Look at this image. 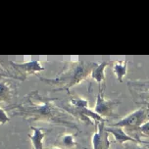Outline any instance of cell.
<instances>
[{
    "instance_id": "17",
    "label": "cell",
    "mask_w": 149,
    "mask_h": 149,
    "mask_svg": "<svg viewBox=\"0 0 149 149\" xmlns=\"http://www.w3.org/2000/svg\"><path fill=\"white\" fill-rule=\"evenodd\" d=\"M51 149H62V148H60V147H58V146H55V147H52Z\"/></svg>"
},
{
    "instance_id": "8",
    "label": "cell",
    "mask_w": 149,
    "mask_h": 149,
    "mask_svg": "<svg viewBox=\"0 0 149 149\" xmlns=\"http://www.w3.org/2000/svg\"><path fill=\"white\" fill-rule=\"evenodd\" d=\"M31 134H29L31 144H33V149H44V137H45V132L41 127H31Z\"/></svg>"
},
{
    "instance_id": "6",
    "label": "cell",
    "mask_w": 149,
    "mask_h": 149,
    "mask_svg": "<svg viewBox=\"0 0 149 149\" xmlns=\"http://www.w3.org/2000/svg\"><path fill=\"white\" fill-rule=\"evenodd\" d=\"M10 63L15 69H17L24 79L28 78L29 76H31V74H36L37 73H40L41 71L44 70L42 63L38 60H31L24 63H15L11 61Z\"/></svg>"
},
{
    "instance_id": "1",
    "label": "cell",
    "mask_w": 149,
    "mask_h": 149,
    "mask_svg": "<svg viewBox=\"0 0 149 149\" xmlns=\"http://www.w3.org/2000/svg\"><path fill=\"white\" fill-rule=\"evenodd\" d=\"M36 92H31L26 95V100L17 106H14V116H22L33 122L43 121L54 124H61L76 127V124L70 120V115L61 111L60 108L54 104L55 99H47L41 97Z\"/></svg>"
},
{
    "instance_id": "2",
    "label": "cell",
    "mask_w": 149,
    "mask_h": 149,
    "mask_svg": "<svg viewBox=\"0 0 149 149\" xmlns=\"http://www.w3.org/2000/svg\"><path fill=\"white\" fill-rule=\"evenodd\" d=\"M97 66L95 62H87V61H74L69 62L67 67L59 76L54 79L39 78L42 81L47 82L52 86H59V88H56V91L66 90L70 94L72 87L78 86L84 79L90 77L92 70Z\"/></svg>"
},
{
    "instance_id": "4",
    "label": "cell",
    "mask_w": 149,
    "mask_h": 149,
    "mask_svg": "<svg viewBox=\"0 0 149 149\" xmlns=\"http://www.w3.org/2000/svg\"><path fill=\"white\" fill-rule=\"evenodd\" d=\"M118 100H110L106 99L103 95V93H101V87H99V92L97 94L96 97V103H95L94 110L99 116L102 118H108V117H113L115 116L114 114V107L118 104Z\"/></svg>"
},
{
    "instance_id": "9",
    "label": "cell",
    "mask_w": 149,
    "mask_h": 149,
    "mask_svg": "<svg viewBox=\"0 0 149 149\" xmlns=\"http://www.w3.org/2000/svg\"><path fill=\"white\" fill-rule=\"evenodd\" d=\"M111 63L107 62V61H102V62L97 63V66L92 70L91 74H90V78L93 81H95L98 84V86L101 87V84L104 81L105 79V70L106 68L110 65Z\"/></svg>"
},
{
    "instance_id": "14",
    "label": "cell",
    "mask_w": 149,
    "mask_h": 149,
    "mask_svg": "<svg viewBox=\"0 0 149 149\" xmlns=\"http://www.w3.org/2000/svg\"><path fill=\"white\" fill-rule=\"evenodd\" d=\"M10 122V118L3 108L0 107V125H5Z\"/></svg>"
},
{
    "instance_id": "15",
    "label": "cell",
    "mask_w": 149,
    "mask_h": 149,
    "mask_svg": "<svg viewBox=\"0 0 149 149\" xmlns=\"http://www.w3.org/2000/svg\"><path fill=\"white\" fill-rule=\"evenodd\" d=\"M138 130H139V132L142 134V135H145V136L149 137V121L145 122Z\"/></svg>"
},
{
    "instance_id": "19",
    "label": "cell",
    "mask_w": 149,
    "mask_h": 149,
    "mask_svg": "<svg viewBox=\"0 0 149 149\" xmlns=\"http://www.w3.org/2000/svg\"><path fill=\"white\" fill-rule=\"evenodd\" d=\"M148 92H149V90H148Z\"/></svg>"
},
{
    "instance_id": "16",
    "label": "cell",
    "mask_w": 149,
    "mask_h": 149,
    "mask_svg": "<svg viewBox=\"0 0 149 149\" xmlns=\"http://www.w3.org/2000/svg\"><path fill=\"white\" fill-rule=\"evenodd\" d=\"M125 149H148L146 146L140 144V143H134V144H127Z\"/></svg>"
},
{
    "instance_id": "11",
    "label": "cell",
    "mask_w": 149,
    "mask_h": 149,
    "mask_svg": "<svg viewBox=\"0 0 149 149\" xmlns=\"http://www.w3.org/2000/svg\"><path fill=\"white\" fill-rule=\"evenodd\" d=\"M56 145L60 148H65V149H71L74 148L78 146L76 139H74V134H62L59 135L56 140Z\"/></svg>"
},
{
    "instance_id": "3",
    "label": "cell",
    "mask_w": 149,
    "mask_h": 149,
    "mask_svg": "<svg viewBox=\"0 0 149 149\" xmlns=\"http://www.w3.org/2000/svg\"><path fill=\"white\" fill-rule=\"evenodd\" d=\"M148 110L146 108H139L132 113L129 114L126 117L122 118L117 123L111 125L112 127H126L130 130L139 129L145 122H147Z\"/></svg>"
},
{
    "instance_id": "5",
    "label": "cell",
    "mask_w": 149,
    "mask_h": 149,
    "mask_svg": "<svg viewBox=\"0 0 149 149\" xmlns=\"http://www.w3.org/2000/svg\"><path fill=\"white\" fill-rule=\"evenodd\" d=\"M97 125L96 132L93 134L91 138L93 149H110L111 141L110 134L105 130L104 123H95Z\"/></svg>"
},
{
    "instance_id": "10",
    "label": "cell",
    "mask_w": 149,
    "mask_h": 149,
    "mask_svg": "<svg viewBox=\"0 0 149 149\" xmlns=\"http://www.w3.org/2000/svg\"><path fill=\"white\" fill-rule=\"evenodd\" d=\"M14 86L9 81H0V103L9 102L14 95Z\"/></svg>"
},
{
    "instance_id": "18",
    "label": "cell",
    "mask_w": 149,
    "mask_h": 149,
    "mask_svg": "<svg viewBox=\"0 0 149 149\" xmlns=\"http://www.w3.org/2000/svg\"><path fill=\"white\" fill-rule=\"evenodd\" d=\"M31 149H33V148H31Z\"/></svg>"
},
{
    "instance_id": "12",
    "label": "cell",
    "mask_w": 149,
    "mask_h": 149,
    "mask_svg": "<svg viewBox=\"0 0 149 149\" xmlns=\"http://www.w3.org/2000/svg\"><path fill=\"white\" fill-rule=\"evenodd\" d=\"M113 73L115 74L117 81L119 82H123L124 78L127 73V61L119 60L113 63Z\"/></svg>"
},
{
    "instance_id": "13",
    "label": "cell",
    "mask_w": 149,
    "mask_h": 149,
    "mask_svg": "<svg viewBox=\"0 0 149 149\" xmlns=\"http://www.w3.org/2000/svg\"><path fill=\"white\" fill-rule=\"evenodd\" d=\"M70 103L74 106V109H82V108H88V100L84 99V98H72Z\"/></svg>"
},
{
    "instance_id": "7",
    "label": "cell",
    "mask_w": 149,
    "mask_h": 149,
    "mask_svg": "<svg viewBox=\"0 0 149 149\" xmlns=\"http://www.w3.org/2000/svg\"><path fill=\"white\" fill-rule=\"evenodd\" d=\"M105 130L108 132L109 134L113 135L114 139L116 142L121 143V144H126L127 142H132V143H140V141H138L136 138H134V136H130V134H127L123 127H105Z\"/></svg>"
}]
</instances>
